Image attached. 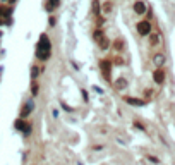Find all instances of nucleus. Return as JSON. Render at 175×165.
<instances>
[{
  "label": "nucleus",
  "mask_w": 175,
  "mask_h": 165,
  "mask_svg": "<svg viewBox=\"0 0 175 165\" xmlns=\"http://www.w3.org/2000/svg\"><path fill=\"white\" fill-rule=\"evenodd\" d=\"M52 55V43H50V38L48 35H41L38 41V48H36V57L39 60H48Z\"/></svg>",
  "instance_id": "f257e3e1"
},
{
  "label": "nucleus",
  "mask_w": 175,
  "mask_h": 165,
  "mask_svg": "<svg viewBox=\"0 0 175 165\" xmlns=\"http://www.w3.org/2000/svg\"><path fill=\"white\" fill-rule=\"evenodd\" d=\"M93 38H95V41L98 43V47L101 48V50H107L108 47H110V40L105 36V33H103V29H95V33H93Z\"/></svg>",
  "instance_id": "f03ea898"
},
{
  "label": "nucleus",
  "mask_w": 175,
  "mask_h": 165,
  "mask_svg": "<svg viewBox=\"0 0 175 165\" xmlns=\"http://www.w3.org/2000/svg\"><path fill=\"white\" fill-rule=\"evenodd\" d=\"M100 65H101L103 76H105L107 79H110V72H112V71H110V67H112V65H110V62H107V60H101V64H100Z\"/></svg>",
  "instance_id": "7ed1b4c3"
},
{
  "label": "nucleus",
  "mask_w": 175,
  "mask_h": 165,
  "mask_svg": "<svg viewBox=\"0 0 175 165\" xmlns=\"http://www.w3.org/2000/svg\"><path fill=\"white\" fill-rule=\"evenodd\" d=\"M31 109H33V103H31V102H28V103L22 107V110H21V119L28 117V115H29V112H31Z\"/></svg>",
  "instance_id": "20e7f679"
},
{
  "label": "nucleus",
  "mask_w": 175,
  "mask_h": 165,
  "mask_svg": "<svg viewBox=\"0 0 175 165\" xmlns=\"http://www.w3.org/2000/svg\"><path fill=\"white\" fill-rule=\"evenodd\" d=\"M125 102L131 103V105H144V100H141V98H131V96H127Z\"/></svg>",
  "instance_id": "39448f33"
},
{
  "label": "nucleus",
  "mask_w": 175,
  "mask_h": 165,
  "mask_svg": "<svg viewBox=\"0 0 175 165\" xmlns=\"http://www.w3.org/2000/svg\"><path fill=\"white\" fill-rule=\"evenodd\" d=\"M16 127L19 129V131H24V129L28 127V122H24L22 119H17V120H16Z\"/></svg>",
  "instance_id": "423d86ee"
},
{
  "label": "nucleus",
  "mask_w": 175,
  "mask_h": 165,
  "mask_svg": "<svg viewBox=\"0 0 175 165\" xmlns=\"http://www.w3.org/2000/svg\"><path fill=\"white\" fill-rule=\"evenodd\" d=\"M38 74H39V67L38 65H33V67H31V77H33V81L38 77Z\"/></svg>",
  "instance_id": "0eeeda50"
},
{
  "label": "nucleus",
  "mask_w": 175,
  "mask_h": 165,
  "mask_svg": "<svg viewBox=\"0 0 175 165\" xmlns=\"http://www.w3.org/2000/svg\"><path fill=\"white\" fill-rule=\"evenodd\" d=\"M57 5H58V0H50L48 5H46V10H52V9H55Z\"/></svg>",
  "instance_id": "6e6552de"
},
{
  "label": "nucleus",
  "mask_w": 175,
  "mask_h": 165,
  "mask_svg": "<svg viewBox=\"0 0 175 165\" xmlns=\"http://www.w3.org/2000/svg\"><path fill=\"white\" fill-rule=\"evenodd\" d=\"M31 93H33V96H36L38 95V83H36V79L33 81V84H31Z\"/></svg>",
  "instance_id": "1a4fd4ad"
},
{
  "label": "nucleus",
  "mask_w": 175,
  "mask_h": 165,
  "mask_svg": "<svg viewBox=\"0 0 175 165\" xmlns=\"http://www.w3.org/2000/svg\"><path fill=\"white\" fill-rule=\"evenodd\" d=\"M113 47H115V50H122V48H124V41H122V40H115Z\"/></svg>",
  "instance_id": "9d476101"
},
{
  "label": "nucleus",
  "mask_w": 175,
  "mask_h": 165,
  "mask_svg": "<svg viewBox=\"0 0 175 165\" xmlns=\"http://www.w3.org/2000/svg\"><path fill=\"white\" fill-rule=\"evenodd\" d=\"M117 83H118V84H117V88H118V90H122V88H125V86H127V81H125V79H118Z\"/></svg>",
  "instance_id": "9b49d317"
},
{
  "label": "nucleus",
  "mask_w": 175,
  "mask_h": 165,
  "mask_svg": "<svg viewBox=\"0 0 175 165\" xmlns=\"http://www.w3.org/2000/svg\"><path fill=\"white\" fill-rule=\"evenodd\" d=\"M110 10H112V3H105L103 5V14H108Z\"/></svg>",
  "instance_id": "f8f14e48"
}]
</instances>
